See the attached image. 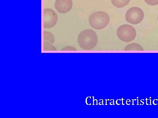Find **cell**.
Masks as SVG:
<instances>
[{
	"instance_id": "1",
	"label": "cell",
	"mask_w": 158,
	"mask_h": 118,
	"mask_svg": "<svg viewBox=\"0 0 158 118\" xmlns=\"http://www.w3.org/2000/svg\"><path fill=\"white\" fill-rule=\"evenodd\" d=\"M79 45L84 50L93 49L98 43V36L94 31L90 29L82 31L78 38Z\"/></svg>"
},
{
	"instance_id": "2",
	"label": "cell",
	"mask_w": 158,
	"mask_h": 118,
	"mask_svg": "<svg viewBox=\"0 0 158 118\" xmlns=\"http://www.w3.org/2000/svg\"><path fill=\"white\" fill-rule=\"evenodd\" d=\"M110 18L106 13L102 11L94 12L90 15L89 22L91 27L97 30L105 28L110 22Z\"/></svg>"
},
{
	"instance_id": "3",
	"label": "cell",
	"mask_w": 158,
	"mask_h": 118,
	"mask_svg": "<svg viewBox=\"0 0 158 118\" xmlns=\"http://www.w3.org/2000/svg\"><path fill=\"white\" fill-rule=\"evenodd\" d=\"M117 36L121 41L128 42H131L135 39L137 32L132 26L125 24L118 28Z\"/></svg>"
},
{
	"instance_id": "4",
	"label": "cell",
	"mask_w": 158,
	"mask_h": 118,
	"mask_svg": "<svg viewBox=\"0 0 158 118\" xmlns=\"http://www.w3.org/2000/svg\"><path fill=\"white\" fill-rule=\"evenodd\" d=\"M144 14L142 9L138 7H132L129 9L126 14V20L133 25L140 23L144 19Z\"/></svg>"
},
{
	"instance_id": "5",
	"label": "cell",
	"mask_w": 158,
	"mask_h": 118,
	"mask_svg": "<svg viewBox=\"0 0 158 118\" xmlns=\"http://www.w3.org/2000/svg\"><path fill=\"white\" fill-rule=\"evenodd\" d=\"M44 28L50 29L56 25L58 21V15L54 10L51 9L44 10Z\"/></svg>"
},
{
	"instance_id": "6",
	"label": "cell",
	"mask_w": 158,
	"mask_h": 118,
	"mask_svg": "<svg viewBox=\"0 0 158 118\" xmlns=\"http://www.w3.org/2000/svg\"><path fill=\"white\" fill-rule=\"evenodd\" d=\"M73 7L72 0H56L55 8L61 14H65L71 11Z\"/></svg>"
},
{
	"instance_id": "7",
	"label": "cell",
	"mask_w": 158,
	"mask_h": 118,
	"mask_svg": "<svg viewBox=\"0 0 158 118\" xmlns=\"http://www.w3.org/2000/svg\"><path fill=\"white\" fill-rule=\"evenodd\" d=\"M125 51H143L144 49L140 44L132 43L127 45L125 48Z\"/></svg>"
},
{
	"instance_id": "8",
	"label": "cell",
	"mask_w": 158,
	"mask_h": 118,
	"mask_svg": "<svg viewBox=\"0 0 158 118\" xmlns=\"http://www.w3.org/2000/svg\"><path fill=\"white\" fill-rule=\"evenodd\" d=\"M130 0H112L113 5L118 8H122L127 5Z\"/></svg>"
},
{
	"instance_id": "9",
	"label": "cell",
	"mask_w": 158,
	"mask_h": 118,
	"mask_svg": "<svg viewBox=\"0 0 158 118\" xmlns=\"http://www.w3.org/2000/svg\"><path fill=\"white\" fill-rule=\"evenodd\" d=\"M44 41H47L50 42L51 43H53L55 41V37L53 34H52L50 32L48 31H44Z\"/></svg>"
},
{
	"instance_id": "10",
	"label": "cell",
	"mask_w": 158,
	"mask_h": 118,
	"mask_svg": "<svg viewBox=\"0 0 158 118\" xmlns=\"http://www.w3.org/2000/svg\"><path fill=\"white\" fill-rule=\"evenodd\" d=\"M44 51H56V48L54 47L50 42L44 41Z\"/></svg>"
},
{
	"instance_id": "11",
	"label": "cell",
	"mask_w": 158,
	"mask_h": 118,
	"mask_svg": "<svg viewBox=\"0 0 158 118\" xmlns=\"http://www.w3.org/2000/svg\"><path fill=\"white\" fill-rule=\"evenodd\" d=\"M146 3L150 6H156L158 4V0H144Z\"/></svg>"
},
{
	"instance_id": "12",
	"label": "cell",
	"mask_w": 158,
	"mask_h": 118,
	"mask_svg": "<svg viewBox=\"0 0 158 118\" xmlns=\"http://www.w3.org/2000/svg\"><path fill=\"white\" fill-rule=\"evenodd\" d=\"M62 50H76V49L73 46H66L62 49Z\"/></svg>"
},
{
	"instance_id": "13",
	"label": "cell",
	"mask_w": 158,
	"mask_h": 118,
	"mask_svg": "<svg viewBox=\"0 0 158 118\" xmlns=\"http://www.w3.org/2000/svg\"></svg>"
}]
</instances>
